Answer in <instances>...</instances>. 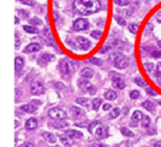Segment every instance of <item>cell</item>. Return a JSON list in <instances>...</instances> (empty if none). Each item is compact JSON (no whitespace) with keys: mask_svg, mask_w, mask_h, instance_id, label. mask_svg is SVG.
<instances>
[{"mask_svg":"<svg viewBox=\"0 0 161 147\" xmlns=\"http://www.w3.org/2000/svg\"><path fill=\"white\" fill-rule=\"evenodd\" d=\"M42 137H43L44 139H45L47 142H49V143H56V141H57L56 137H55L53 134H51V132H44L42 134Z\"/></svg>","mask_w":161,"mask_h":147,"instance_id":"obj_15","label":"cell"},{"mask_svg":"<svg viewBox=\"0 0 161 147\" xmlns=\"http://www.w3.org/2000/svg\"><path fill=\"white\" fill-rule=\"evenodd\" d=\"M20 45H21L20 38H19L17 35H15V47H16V49H19V48H20Z\"/></svg>","mask_w":161,"mask_h":147,"instance_id":"obj_42","label":"cell"},{"mask_svg":"<svg viewBox=\"0 0 161 147\" xmlns=\"http://www.w3.org/2000/svg\"><path fill=\"white\" fill-rule=\"evenodd\" d=\"M135 82H136V84L138 86H140V87H146V86H148V83H146L143 78H140V77L135 78Z\"/></svg>","mask_w":161,"mask_h":147,"instance_id":"obj_30","label":"cell"},{"mask_svg":"<svg viewBox=\"0 0 161 147\" xmlns=\"http://www.w3.org/2000/svg\"><path fill=\"white\" fill-rule=\"evenodd\" d=\"M21 147H35V146L33 145L32 143H29V142H26V143H24L23 145H22Z\"/></svg>","mask_w":161,"mask_h":147,"instance_id":"obj_47","label":"cell"},{"mask_svg":"<svg viewBox=\"0 0 161 147\" xmlns=\"http://www.w3.org/2000/svg\"><path fill=\"white\" fill-rule=\"evenodd\" d=\"M36 105L34 104H24V105H22L21 106V109L23 110L24 112H26V113H32L36 110Z\"/></svg>","mask_w":161,"mask_h":147,"instance_id":"obj_19","label":"cell"},{"mask_svg":"<svg viewBox=\"0 0 161 147\" xmlns=\"http://www.w3.org/2000/svg\"><path fill=\"white\" fill-rule=\"evenodd\" d=\"M140 96V93L138 91H132L130 92V98L132 99H137Z\"/></svg>","mask_w":161,"mask_h":147,"instance_id":"obj_38","label":"cell"},{"mask_svg":"<svg viewBox=\"0 0 161 147\" xmlns=\"http://www.w3.org/2000/svg\"><path fill=\"white\" fill-rule=\"evenodd\" d=\"M101 105H102V99L101 98H95L92 102V106H93L94 110H98Z\"/></svg>","mask_w":161,"mask_h":147,"instance_id":"obj_28","label":"cell"},{"mask_svg":"<svg viewBox=\"0 0 161 147\" xmlns=\"http://www.w3.org/2000/svg\"><path fill=\"white\" fill-rule=\"evenodd\" d=\"M24 31H26L29 33H32V34H36V33L39 32V30L33 26H24Z\"/></svg>","mask_w":161,"mask_h":147,"instance_id":"obj_24","label":"cell"},{"mask_svg":"<svg viewBox=\"0 0 161 147\" xmlns=\"http://www.w3.org/2000/svg\"><path fill=\"white\" fill-rule=\"evenodd\" d=\"M146 94H148V96H156L157 94H156V92H154L153 90H151V89H148L146 90Z\"/></svg>","mask_w":161,"mask_h":147,"instance_id":"obj_45","label":"cell"},{"mask_svg":"<svg viewBox=\"0 0 161 147\" xmlns=\"http://www.w3.org/2000/svg\"><path fill=\"white\" fill-rule=\"evenodd\" d=\"M60 140L62 141L63 144H65V145H66V146H70L73 144V139L71 137H69L68 135H60Z\"/></svg>","mask_w":161,"mask_h":147,"instance_id":"obj_18","label":"cell"},{"mask_svg":"<svg viewBox=\"0 0 161 147\" xmlns=\"http://www.w3.org/2000/svg\"><path fill=\"white\" fill-rule=\"evenodd\" d=\"M15 24H19V19L15 17Z\"/></svg>","mask_w":161,"mask_h":147,"instance_id":"obj_52","label":"cell"},{"mask_svg":"<svg viewBox=\"0 0 161 147\" xmlns=\"http://www.w3.org/2000/svg\"><path fill=\"white\" fill-rule=\"evenodd\" d=\"M157 44H158V46H159V48L161 49V41H158Z\"/></svg>","mask_w":161,"mask_h":147,"instance_id":"obj_53","label":"cell"},{"mask_svg":"<svg viewBox=\"0 0 161 147\" xmlns=\"http://www.w3.org/2000/svg\"><path fill=\"white\" fill-rule=\"evenodd\" d=\"M119 115H120V109L116 107L112 110V113H110V118H112V119L113 118H117Z\"/></svg>","mask_w":161,"mask_h":147,"instance_id":"obj_32","label":"cell"},{"mask_svg":"<svg viewBox=\"0 0 161 147\" xmlns=\"http://www.w3.org/2000/svg\"><path fill=\"white\" fill-rule=\"evenodd\" d=\"M81 76L84 77L86 79H91L94 76V70L89 67H85L81 70Z\"/></svg>","mask_w":161,"mask_h":147,"instance_id":"obj_16","label":"cell"},{"mask_svg":"<svg viewBox=\"0 0 161 147\" xmlns=\"http://www.w3.org/2000/svg\"><path fill=\"white\" fill-rule=\"evenodd\" d=\"M114 2L118 6H127V5H129V0H114Z\"/></svg>","mask_w":161,"mask_h":147,"instance_id":"obj_34","label":"cell"},{"mask_svg":"<svg viewBox=\"0 0 161 147\" xmlns=\"http://www.w3.org/2000/svg\"><path fill=\"white\" fill-rule=\"evenodd\" d=\"M96 137L98 138H101V139H105V138L109 137V129H107V126H104V125H101V126L96 128Z\"/></svg>","mask_w":161,"mask_h":147,"instance_id":"obj_8","label":"cell"},{"mask_svg":"<svg viewBox=\"0 0 161 147\" xmlns=\"http://www.w3.org/2000/svg\"><path fill=\"white\" fill-rule=\"evenodd\" d=\"M110 48H112L110 46H104V47H102V48L101 49V51H100L99 53H100V54H105V52L109 51Z\"/></svg>","mask_w":161,"mask_h":147,"instance_id":"obj_43","label":"cell"},{"mask_svg":"<svg viewBox=\"0 0 161 147\" xmlns=\"http://www.w3.org/2000/svg\"><path fill=\"white\" fill-rule=\"evenodd\" d=\"M20 2H22L23 4H26L27 6H34L35 2L33 0H19Z\"/></svg>","mask_w":161,"mask_h":147,"instance_id":"obj_39","label":"cell"},{"mask_svg":"<svg viewBox=\"0 0 161 147\" xmlns=\"http://www.w3.org/2000/svg\"><path fill=\"white\" fill-rule=\"evenodd\" d=\"M18 126H19V122L17 121V120H15V128H17Z\"/></svg>","mask_w":161,"mask_h":147,"instance_id":"obj_51","label":"cell"},{"mask_svg":"<svg viewBox=\"0 0 161 147\" xmlns=\"http://www.w3.org/2000/svg\"><path fill=\"white\" fill-rule=\"evenodd\" d=\"M38 122L35 118H30L26 121V130H34L37 127Z\"/></svg>","mask_w":161,"mask_h":147,"instance_id":"obj_17","label":"cell"},{"mask_svg":"<svg viewBox=\"0 0 161 147\" xmlns=\"http://www.w3.org/2000/svg\"><path fill=\"white\" fill-rule=\"evenodd\" d=\"M73 28L77 31H83L89 28V23L85 19H77L73 23Z\"/></svg>","mask_w":161,"mask_h":147,"instance_id":"obj_7","label":"cell"},{"mask_svg":"<svg viewBox=\"0 0 161 147\" xmlns=\"http://www.w3.org/2000/svg\"><path fill=\"white\" fill-rule=\"evenodd\" d=\"M141 126L144 128H148L151 126V118L148 116H144L141 119Z\"/></svg>","mask_w":161,"mask_h":147,"instance_id":"obj_27","label":"cell"},{"mask_svg":"<svg viewBox=\"0 0 161 147\" xmlns=\"http://www.w3.org/2000/svg\"><path fill=\"white\" fill-rule=\"evenodd\" d=\"M66 134L68 135L69 137L72 138V139H73V138H80L83 135L81 132L75 131V130H70V131H66Z\"/></svg>","mask_w":161,"mask_h":147,"instance_id":"obj_20","label":"cell"},{"mask_svg":"<svg viewBox=\"0 0 161 147\" xmlns=\"http://www.w3.org/2000/svg\"><path fill=\"white\" fill-rule=\"evenodd\" d=\"M155 147H161V141H159V142H157L156 144H155Z\"/></svg>","mask_w":161,"mask_h":147,"instance_id":"obj_50","label":"cell"},{"mask_svg":"<svg viewBox=\"0 0 161 147\" xmlns=\"http://www.w3.org/2000/svg\"><path fill=\"white\" fill-rule=\"evenodd\" d=\"M112 86L113 88L118 89V90H123L125 88V82L124 80L119 76H115L112 79Z\"/></svg>","mask_w":161,"mask_h":147,"instance_id":"obj_11","label":"cell"},{"mask_svg":"<svg viewBox=\"0 0 161 147\" xmlns=\"http://www.w3.org/2000/svg\"><path fill=\"white\" fill-rule=\"evenodd\" d=\"M92 147H107L105 145V144H102V143H95V144H93Z\"/></svg>","mask_w":161,"mask_h":147,"instance_id":"obj_48","label":"cell"},{"mask_svg":"<svg viewBox=\"0 0 161 147\" xmlns=\"http://www.w3.org/2000/svg\"><path fill=\"white\" fill-rule=\"evenodd\" d=\"M156 20L157 21H159V23H161V12H159L156 15Z\"/></svg>","mask_w":161,"mask_h":147,"instance_id":"obj_49","label":"cell"},{"mask_svg":"<svg viewBox=\"0 0 161 147\" xmlns=\"http://www.w3.org/2000/svg\"><path fill=\"white\" fill-rule=\"evenodd\" d=\"M159 104H160V105H161V101H159Z\"/></svg>","mask_w":161,"mask_h":147,"instance_id":"obj_54","label":"cell"},{"mask_svg":"<svg viewBox=\"0 0 161 147\" xmlns=\"http://www.w3.org/2000/svg\"><path fill=\"white\" fill-rule=\"evenodd\" d=\"M19 15H20L22 18H24V19H26L29 17V12L26 10H20L19 11Z\"/></svg>","mask_w":161,"mask_h":147,"instance_id":"obj_41","label":"cell"},{"mask_svg":"<svg viewBox=\"0 0 161 147\" xmlns=\"http://www.w3.org/2000/svg\"><path fill=\"white\" fill-rule=\"evenodd\" d=\"M24 64V60L22 59L21 57H17L15 59V70H16L17 73H19V72L23 69Z\"/></svg>","mask_w":161,"mask_h":147,"instance_id":"obj_14","label":"cell"},{"mask_svg":"<svg viewBox=\"0 0 161 147\" xmlns=\"http://www.w3.org/2000/svg\"><path fill=\"white\" fill-rule=\"evenodd\" d=\"M41 45L38 43H31L29 44V45H27L26 47V49H24V53H26V54H29V53H35V52H38L41 50Z\"/></svg>","mask_w":161,"mask_h":147,"instance_id":"obj_12","label":"cell"},{"mask_svg":"<svg viewBox=\"0 0 161 147\" xmlns=\"http://www.w3.org/2000/svg\"><path fill=\"white\" fill-rule=\"evenodd\" d=\"M77 85H78V87L81 89L83 92H85V93L87 92L90 95H95L96 94V88L89 82L88 79L84 78V77L80 78L78 81H77Z\"/></svg>","mask_w":161,"mask_h":147,"instance_id":"obj_3","label":"cell"},{"mask_svg":"<svg viewBox=\"0 0 161 147\" xmlns=\"http://www.w3.org/2000/svg\"><path fill=\"white\" fill-rule=\"evenodd\" d=\"M143 117H144L143 113H141V111H139V110H136L132 115V120H134L136 122H139V121H141Z\"/></svg>","mask_w":161,"mask_h":147,"instance_id":"obj_25","label":"cell"},{"mask_svg":"<svg viewBox=\"0 0 161 147\" xmlns=\"http://www.w3.org/2000/svg\"><path fill=\"white\" fill-rule=\"evenodd\" d=\"M77 66H78V64H77L76 62L66 58V59H63L60 62L59 68L63 74L69 75V74H72L73 72H75Z\"/></svg>","mask_w":161,"mask_h":147,"instance_id":"obj_2","label":"cell"},{"mask_svg":"<svg viewBox=\"0 0 161 147\" xmlns=\"http://www.w3.org/2000/svg\"><path fill=\"white\" fill-rule=\"evenodd\" d=\"M89 62H90L91 63H93V64H96V65H101L102 64L101 60L98 59V58H91Z\"/></svg>","mask_w":161,"mask_h":147,"instance_id":"obj_37","label":"cell"},{"mask_svg":"<svg viewBox=\"0 0 161 147\" xmlns=\"http://www.w3.org/2000/svg\"><path fill=\"white\" fill-rule=\"evenodd\" d=\"M29 23L31 26H39V24H42V21H40L37 18H33L29 21Z\"/></svg>","mask_w":161,"mask_h":147,"instance_id":"obj_35","label":"cell"},{"mask_svg":"<svg viewBox=\"0 0 161 147\" xmlns=\"http://www.w3.org/2000/svg\"><path fill=\"white\" fill-rule=\"evenodd\" d=\"M102 109H104L105 111H107V110L112 109V105H110L109 103H105L104 105H102Z\"/></svg>","mask_w":161,"mask_h":147,"instance_id":"obj_46","label":"cell"},{"mask_svg":"<svg viewBox=\"0 0 161 147\" xmlns=\"http://www.w3.org/2000/svg\"><path fill=\"white\" fill-rule=\"evenodd\" d=\"M101 8L99 0H75L73 3V9L76 13L87 16L96 13Z\"/></svg>","mask_w":161,"mask_h":147,"instance_id":"obj_1","label":"cell"},{"mask_svg":"<svg viewBox=\"0 0 161 147\" xmlns=\"http://www.w3.org/2000/svg\"><path fill=\"white\" fill-rule=\"evenodd\" d=\"M128 29L129 31L133 33V34H136L138 32V29H139V26L137 24H130L129 26H128Z\"/></svg>","mask_w":161,"mask_h":147,"instance_id":"obj_29","label":"cell"},{"mask_svg":"<svg viewBox=\"0 0 161 147\" xmlns=\"http://www.w3.org/2000/svg\"><path fill=\"white\" fill-rule=\"evenodd\" d=\"M55 147H61V146H55Z\"/></svg>","mask_w":161,"mask_h":147,"instance_id":"obj_55","label":"cell"},{"mask_svg":"<svg viewBox=\"0 0 161 147\" xmlns=\"http://www.w3.org/2000/svg\"><path fill=\"white\" fill-rule=\"evenodd\" d=\"M116 98H117V95L113 91H107L105 93V98L107 101H115Z\"/></svg>","mask_w":161,"mask_h":147,"instance_id":"obj_21","label":"cell"},{"mask_svg":"<svg viewBox=\"0 0 161 147\" xmlns=\"http://www.w3.org/2000/svg\"><path fill=\"white\" fill-rule=\"evenodd\" d=\"M70 114L73 118H80L84 115V111L81 109V108H78L76 106H72L70 108Z\"/></svg>","mask_w":161,"mask_h":147,"instance_id":"obj_13","label":"cell"},{"mask_svg":"<svg viewBox=\"0 0 161 147\" xmlns=\"http://www.w3.org/2000/svg\"><path fill=\"white\" fill-rule=\"evenodd\" d=\"M116 23L120 24V26H126V21L121 17H116Z\"/></svg>","mask_w":161,"mask_h":147,"instance_id":"obj_40","label":"cell"},{"mask_svg":"<svg viewBox=\"0 0 161 147\" xmlns=\"http://www.w3.org/2000/svg\"><path fill=\"white\" fill-rule=\"evenodd\" d=\"M49 116L54 120H63L66 118V113L63 109H61L59 107H54L52 109L49 110L48 112Z\"/></svg>","mask_w":161,"mask_h":147,"instance_id":"obj_5","label":"cell"},{"mask_svg":"<svg viewBox=\"0 0 161 147\" xmlns=\"http://www.w3.org/2000/svg\"><path fill=\"white\" fill-rule=\"evenodd\" d=\"M77 42H78V46L81 50L87 51V50L91 47V42L89 41L87 38L85 37H77Z\"/></svg>","mask_w":161,"mask_h":147,"instance_id":"obj_9","label":"cell"},{"mask_svg":"<svg viewBox=\"0 0 161 147\" xmlns=\"http://www.w3.org/2000/svg\"><path fill=\"white\" fill-rule=\"evenodd\" d=\"M91 36H92L93 38H95V39L99 40L100 38L102 37V31H100V30H94L91 33Z\"/></svg>","mask_w":161,"mask_h":147,"instance_id":"obj_33","label":"cell"},{"mask_svg":"<svg viewBox=\"0 0 161 147\" xmlns=\"http://www.w3.org/2000/svg\"><path fill=\"white\" fill-rule=\"evenodd\" d=\"M120 132H121L122 135H125V137H134V132H133L132 131H130L129 129H127V128H121Z\"/></svg>","mask_w":161,"mask_h":147,"instance_id":"obj_26","label":"cell"},{"mask_svg":"<svg viewBox=\"0 0 161 147\" xmlns=\"http://www.w3.org/2000/svg\"><path fill=\"white\" fill-rule=\"evenodd\" d=\"M129 64V60L124 55L118 54L114 58V66L117 69H124Z\"/></svg>","mask_w":161,"mask_h":147,"instance_id":"obj_4","label":"cell"},{"mask_svg":"<svg viewBox=\"0 0 161 147\" xmlns=\"http://www.w3.org/2000/svg\"><path fill=\"white\" fill-rule=\"evenodd\" d=\"M155 78L158 84L161 85V62H159L156 65V74H155Z\"/></svg>","mask_w":161,"mask_h":147,"instance_id":"obj_23","label":"cell"},{"mask_svg":"<svg viewBox=\"0 0 161 147\" xmlns=\"http://www.w3.org/2000/svg\"><path fill=\"white\" fill-rule=\"evenodd\" d=\"M145 67H146V70L148 72H152L154 69V65H153V63H151V62H146L145 63Z\"/></svg>","mask_w":161,"mask_h":147,"instance_id":"obj_36","label":"cell"},{"mask_svg":"<svg viewBox=\"0 0 161 147\" xmlns=\"http://www.w3.org/2000/svg\"><path fill=\"white\" fill-rule=\"evenodd\" d=\"M141 106L145 108L146 110H148V111H153L154 110V104L152 103L151 101H144L143 103H141Z\"/></svg>","mask_w":161,"mask_h":147,"instance_id":"obj_22","label":"cell"},{"mask_svg":"<svg viewBox=\"0 0 161 147\" xmlns=\"http://www.w3.org/2000/svg\"><path fill=\"white\" fill-rule=\"evenodd\" d=\"M55 60V57L51 54H43L42 56L39 58L38 63H40L42 66H45L47 63H49L50 62H53Z\"/></svg>","mask_w":161,"mask_h":147,"instance_id":"obj_10","label":"cell"},{"mask_svg":"<svg viewBox=\"0 0 161 147\" xmlns=\"http://www.w3.org/2000/svg\"><path fill=\"white\" fill-rule=\"evenodd\" d=\"M30 93L33 96H40L44 93V86L42 82L40 81H34L31 84L30 87Z\"/></svg>","mask_w":161,"mask_h":147,"instance_id":"obj_6","label":"cell"},{"mask_svg":"<svg viewBox=\"0 0 161 147\" xmlns=\"http://www.w3.org/2000/svg\"><path fill=\"white\" fill-rule=\"evenodd\" d=\"M75 101H76L78 104H80V105H83V106H86V104L88 103L89 99H88L87 98H76V99H75Z\"/></svg>","mask_w":161,"mask_h":147,"instance_id":"obj_31","label":"cell"},{"mask_svg":"<svg viewBox=\"0 0 161 147\" xmlns=\"http://www.w3.org/2000/svg\"><path fill=\"white\" fill-rule=\"evenodd\" d=\"M151 55H152V57L158 59V58H161V51H152Z\"/></svg>","mask_w":161,"mask_h":147,"instance_id":"obj_44","label":"cell"}]
</instances>
